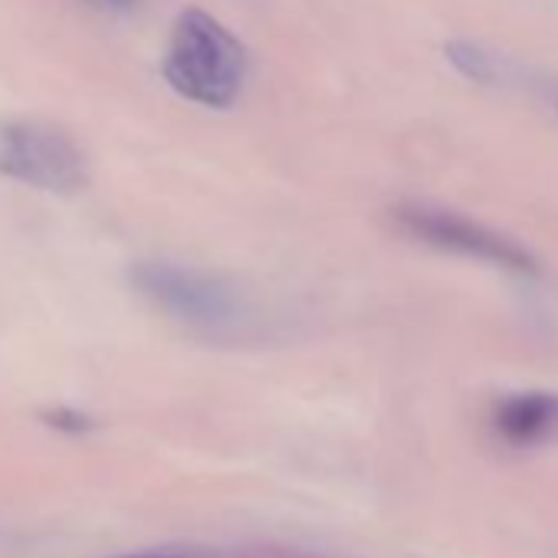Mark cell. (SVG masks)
<instances>
[{
  "label": "cell",
  "mask_w": 558,
  "mask_h": 558,
  "mask_svg": "<svg viewBox=\"0 0 558 558\" xmlns=\"http://www.w3.org/2000/svg\"><path fill=\"white\" fill-rule=\"evenodd\" d=\"M132 287L168 319L204 336H227L253 319L250 293L223 272L145 259L132 269Z\"/></svg>",
  "instance_id": "obj_1"
},
{
  "label": "cell",
  "mask_w": 558,
  "mask_h": 558,
  "mask_svg": "<svg viewBox=\"0 0 558 558\" xmlns=\"http://www.w3.org/2000/svg\"><path fill=\"white\" fill-rule=\"evenodd\" d=\"M165 80L187 102L227 109L243 89L246 50L210 14L184 11L168 37Z\"/></svg>",
  "instance_id": "obj_2"
},
{
  "label": "cell",
  "mask_w": 558,
  "mask_h": 558,
  "mask_svg": "<svg viewBox=\"0 0 558 558\" xmlns=\"http://www.w3.org/2000/svg\"><path fill=\"white\" fill-rule=\"evenodd\" d=\"M395 223L424 246L496 266L519 279H538V259L522 243L466 214L434 204H401L395 207Z\"/></svg>",
  "instance_id": "obj_3"
},
{
  "label": "cell",
  "mask_w": 558,
  "mask_h": 558,
  "mask_svg": "<svg viewBox=\"0 0 558 558\" xmlns=\"http://www.w3.org/2000/svg\"><path fill=\"white\" fill-rule=\"evenodd\" d=\"M0 174L37 191L70 194L86 184V155L63 129L14 119L0 122Z\"/></svg>",
  "instance_id": "obj_4"
},
{
  "label": "cell",
  "mask_w": 558,
  "mask_h": 558,
  "mask_svg": "<svg viewBox=\"0 0 558 558\" xmlns=\"http://www.w3.org/2000/svg\"><path fill=\"white\" fill-rule=\"evenodd\" d=\"M493 430L509 447H542L558 440V395L522 391L502 398L493 411Z\"/></svg>",
  "instance_id": "obj_5"
},
{
  "label": "cell",
  "mask_w": 558,
  "mask_h": 558,
  "mask_svg": "<svg viewBox=\"0 0 558 558\" xmlns=\"http://www.w3.org/2000/svg\"><path fill=\"white\" fill-rule=\"evenodd\" d=\"M447 60L457 66L460 76H466L473 83H496L502 76V63L493 53L480 50L476 44H463V40L450 44L447 47Z\"/></svg>",
  "instance_id": "obj_6"
},
{
  "label": "cell",
  "mask_w": 558,
  "mask_h": 558,
  "mask_svg": "<svg viewBox=\"0 0 558 558\" xmlns=\"http://www.w3.org/2000/svg\"><path fill=\"white\" fill-rule=\"evenodd\" d=\"M102 4H109L112 11H129V8L138 4V0H102Z\"/></svg>",
  "instance_id": "obj_7"
},
{
  "label": "cell",
  "mask_w": 558,
  "mask_h": 558,
  "mask_svg": "<svg viewBox=\"0 0 558 558\" xmlns=\"http://www.w3.org/2000/svg\"><path fill=\"white\" fill-rule=\"evenodd\" d=\"M548 96H551V106H555V112H558V86H551V93H548Z\"/></svg>",
  "instance_id": "obj_8"
},
{
  "label": "cell",
  "mask_w": 558,
  "mask_h": 558,
  "mask_svg": "<svg viewBox=\"0 0 558 558\" xmlns=\"http://www.w3.org/2000/svg\"><path fill=\"white\" fill-rule=\"evenodd\" d=\"M148 558H158V555H148Z\"/></svg>",
  "instance_id": "obj_9"
}]
</instances>
